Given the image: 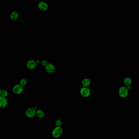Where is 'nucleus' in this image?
<instances>
[{"label": "nucleus", "mask_w": 139, "mask_h": 139, "mask_svg": "<svg viewBox=\"0 0 139 139\" xmlns=\"http://www.w3.org/2000/svg\"><path fill=\"white\" fill-rule=\"evenodd\" d=\"M37 110V107H36L28 108L25 111V116L29 118L34 117L36 115Z\"/></svg>", "instance_id": "1"}, {"label": "nucleus", "mask_w": 139, "mask_h": 139, "mask_svg": "<svg viewBox=\"0 0 139 139\" xmlns=\"http://www.w3.org/2000/svg\"><path fill=\"white\" fill-rule=\"evenodd\" d=\"M63 133V129L61 126H56L52 131V135L54 138H59Z\"/></svg>", "instance_id": "2"}, {"label": "nucleus", "mask_w": 139, "mask_h": 139, "mask_svg": "<svg viewBox=\"0 0 139 139\" xmlns=\"http://www.w3.org/2000/svg\"><path fill=\"white\" fill-rule=\"evenodd\" d=\"M129 91L127 87L125 86H121L119 89L118 95L122 98H126L129 94Z\"/></svg>", "instance_id": "3"}, {"label": "nucleus", "mask_w": 139, "mask_h": 139, "mask_svg": "<svg viewBox=\"0 0 139 139\" xmlns=\"http://www.w3.org/2000/svg\"><path fill=\"white\" fill-rule=\"evenodd\" d=\"M80 95L84 98H87L90 96L91 91L88 87H82L80 91Z\"/></svg>", "instance_id": "4"}, {"label": "nucleus", "mask_w": 139, "mask_h": 139, "mask_svg": "<svg viewBox=\"0 0 139 139\" xmlns=\"http://www.w3.org/2000/svg\"><path fill=\"white\" fill-rule=\"evenodd\" d=\"M12 91L14 93L17 95H19L22 93L23 91V87L21 84H16L13 86L12 88Z\"/></svg>", "instance_id": "5"}, {"label": "nucleus", "mask_w": 139, "mask_h": 139, "mask_svg": "<svg viewBox=\"0 0 139 139\" xmlns=\"http://www.w3.org/2000/svg\"><path fill=\"white\" fill-rule=\"evenodd\" d=\"M37 66L36 61L34 60H30L26 63V67L29 70H32L36 68Z\"/></svg>", "instance_id": "6"}, {"label": "nucleus", "mask_w": 139, "mask_h": 139, "mask_svg": "<svg viewBox=\"0 0 139 139\" xmlns=\"http://www.w3.org/2000/svg\"><path fill=\"white\" fill-rule=\"evenodd\" d=\"M38 7L40 10L46 11L49 8L48 3L44 1H40L38 4Z\"/></svg>", "instance_id": "7"}, {"label": "nucleus", "mask_w": 139, "mask_h": 139, "mask_svg": "<svg viewBox=\"0 0 139 139\" xmlns=\"http://www.w3.org/2000/svg\"><path fill=\"white\" fill-rule=\"evenodd\" d=\"M45 70L46 72L49 74H53L54 72L56 70L55 66L52 63H48V65L45 67Z\"/></svg>", "instance_id": "8"}, {"label": "nucleus", "mask_w": 139, "mask_h": 139, "mask_svg": "<svg viewBox=\"0 0 139 139\" xmlns=\"http://www.w3.org/2000/svg\"><path fill=\"white\" fill-rule=\"evenodd\" d=\"M8 101L6 98L0 96V107L1 108H4L7 106Z\"/></svg>", "instance_id": "9"}, {"label": "nucleus", "mask_w": 139, "mask_h": 139, "mask_svg": "<svg viewBox=\"0 0 139 139\" xmlns=\"http://www.w3.org/2000/svg\"><path fill=\"white\" fill-rule=\"evenodd\" d=\"M19 17V13L16 11H13L10 14V18L13 21H16Z\"/></svg>", "instance_id": "10"}, {"label": "nucleus", "mask_w": 139, "mask_h": 139, "mask_svg": "<svg viewBox=\"0 0 139 139\" xmlns=\"http://www.w3.org/2000/svg\"><path fill=\"white\" fill-rule=\"evenodd\" d=\"M91 81L88 78H84L82 82V84L83 87H88L90 85Z\"/></svg>", "instance_id": "11"}, {"label": "nucleus", "mask_w": 139, "mask_h": 139, "mask_svg": "<svg viewBox=\"0 0 139 139\" xmlns=\"http://www.w3.org/2000/svg\"><path fill=\"white\" fill-rule=\"evenodd\" d=\"M124 86L126 87L130 86L132 83V79L130 77H126L124 79L123 81Z\"/></svg>", "instance_id": "12"}, {"label": "nucleus", "mask_w": 139, "mask_h": 139, "mask_svg": "<svg viewBox=\"0 0 139 139\" xmlns=\"http://www.w3.org/2000/svg\"><path fill=\"white\" fill-rule=\"evenodd\" d=\"M36 115L39 118H43L44 116V113L42 110L37 109Z\"/></svg>", "instance_id": "13"}, {"label": "nucleus", "mask_w": 139, "mask_h": 139, "mask_svg": "<svg viewBox=\"0 0 139 139\" xmlns=\"http://www.w3.org/2000/svg\"><path fill=\"white\" fill-rule=\"evenodd\" d=\"M27 84V80L25 78H22L20 82V84L23 87L25 86Z\"/></svg>", "instance_id": "14"}, {"label": "nucleus", "mask_w": 139, "mask_h": 139, "mask_svg": "<svg viewBox=\"0 0 139 139\" xmlns=\"http://www.w3.org/2000/svg\"><path fill=\"white\" fill-rule=\"evenodd\" d=\"M8 91L5 90H2L1 93L0 94V96H2L4 98H6L8 96Z\"/></svg>", "instance_id": "15"}, {"label": "nucleus", "mask_w": 139, "mask_h": 139, "mask_svg": "<svg viewBox=\"0 0 139 139\" xmlns=\"http://www.w3.org/2000/svg\"><path fill=\"white\" fill-rule=\"evenodd\" d=\"M55 124L56 126H61L62 125V122L60 119H57L55 121Z\"/></svg>", "instance_id": "16"}, {"label": "nucleus", "mask_w": 139, "mask_h": 139, "mask_svg": "<svg viewBox=\"0 0 139 139\" xmlns=\"http://www.w3.org/2000/svg\"><path fill=\"white\" fill-rule=\"evenodd\" d=\"M41 64L42 65H43L44 67H46L47 65H48V61L45 60H43V61H41Z\"/></svg>", "instance_id": "17"}, {"label": "nucleus", "mask_w": 139, "mask_h": 139, "mask_svg": "<svg viewBox=\"0 0 139 139\" xmlns=\"http://www.w3.org/2000/svg\"><path fill=\"white\" fill-rule=\"evenodd\" d=\"M126 87H127V89H128V90L129 91L130 90L132 89V87L130 85Z\"/></svg>", "instance_id": "18"}, {"label": "nucleus", "mask_w": 139, "mask_h": 139, "mask_svg": "<svg viewBox=\"0 0 139 139\" xmlns=\"http://www.w3.org/2000/svg\"><path fill=\"white\" fill-rule=\"evenodd\" d=\"M35 61H36V63L37 64H37H39L40 63V62H41L40 60L39 59L36 60Z\"/></svg>", "instance_id": "19"}]
</instances>
